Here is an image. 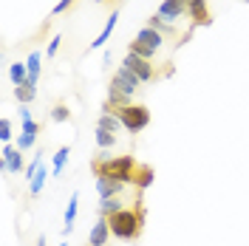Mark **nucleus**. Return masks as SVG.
Wrapping results in <instances>:
<instances>
[{"mask_svg":"<svg viewBox=\"0 0 249 246\" xmlns=\"http://www.w3.org/2000/svg\"><path fill=\"white\" fill-rule=\"evenodd\" d=\"M136 158L133 156H116V158H96L93 161V173L96 176H108V178H116L122 184H133V173H136Z\"/></svg>","mask_w":249,"mask_h":246,"instance_id":"obj_1","label":"nucleus"},{"mask_svg":"<svg viewBox=\"0 0 249 246\" xmlns=\"http://www.w3.org/2000/svg\"><path fill=\"white\" fill-rule=\"evenodd\" d=\"M108 224H110V235H116L119 241H136L142 232V210L124 207V210H119L108 218Z\"/></svg>","mask_w":249,"mask_h":246,"instance_id":"obj_2","label":"nucleus"},{"mask_svg":"<svg viewBox=\"0 0 249 246\" xmlns=\"http://www.w3.org/2000/svg\"><path fill=\"white\" fill-rule=\"evenodd\" d=\"M113 113L119 116L124 130H130V133H139V130H144L150 124V110L144 108V105H127V108H119V110H113Z\"/></svg>","mask_w":249,"mask_h":246,"instance_id":"obj_3","label":"nucleus"},{"mask_svg":"<svg viewBox=\"0 0 249 246\" xmlns=\"http://www.w3.org/2000/svg\"><path fill=\"white\" fill-rule=\"evenodd\" d=\"M26 161H23V150H17L12 144H3L0 150V170L3 173H26Z\"/></svg>","mask_w":249,"mask_h":246,"instance_id":"obj_4","label":"nucleus"},{"mask_svg":"<svg viewBox=\"0 0 249 246\" xmlns=\"http://www.w3.org/2000/svg\"><path fill=\"white\" fill-rule=\"evenodd\" d=\"M110 85H116L122 93H127V96H133L136 91H142V79L133 74V71H127L124 65H119L116 68V74L110 77Z\"/></svg>","mask_w":249,"mask_h":246,"instance_id":"obj_5","label":"nucleus"},{"mask_svg":"<svg viewBox=\"0 0 249 246\" xmlns=\"http://www.w3.org/2000/svg\"><path fill=\"white\" fill-rule=\"evenodd\" d=\"M122 65L127 68V71H133V74L142 79V85L156 79V68H153V62H150V60H142V57H136V54H127V57L122 60Z\"/></svg>","mask_w":249,"mask_h":246,"instance_id":"obj_6","label":"nucleus"},{"mask_svg":"<svg viewBox=\"0 0 249 246\" xmlns=\"http://www.w3.org/2000/svg\"><path fill=\"white\" fill-rule=\"evenodd\" d=\"M156 15L161 17V20H167V23L173 26L178 17L187 15V0H161L159 9H156Z\"/></svg>","mask_w":249,"mask_h":246,"instance_id":"obj_7","label":"nucleus"},{"mask_svg":"<svg viewBox=\"0 0 249 246\" xmlns=\"http://www.w3.org/2000/svg\"><path fill=\"white\" fill-rule=\"evenodd\" d=\"M43 130V124L34 122V119H29V122H23V127H20V139H17V150H31L34 147V141H37V133Z\"/></svg>","mask_w":249,"mask_h":246,"instance_id":"obj_8","label":"nucleus"},{"mask_svg":"<svg viewBox=\"0 0 249 246\" xmlns=\"http://www.w3.org/2000/svg\"><path fill=\"white\" fill-rule=\"evenodd\" d=\"M110 241V224L105 215H99V221L91 227V235H88V246H108Z\"/></svg>","mask_w":249,"mask_h":246,"instance_id":"obj_9","label":"nucleus"},{"mask_svg":"<svg viewBox=\"0 0 249 246\" xmlns=\"http://www.w3.org/2000/svg\"><path fill=\"white\" fill-rule=\"evenodd\" d=\"M187 15L193 17L196 26H207L210 23V6H207V0H187Z\"/></svg>","mask_w":249,"mask_h":246,"instance_id":"obj_10","label":"nucleus"},{"mask_svg":"<svg viewBox=\"0 0 249 246\" xmlns=\"http://www.w3.org/2000/svg\"><path fill=\"white\" fill-rule=\"evenodd\" d=\"M122 187H124V184H122V181H116V178L96 176V193H99V198H116Z\"/></svg>","mask_w":249,"mask_h":246,"instance_id":"obj_11","label":"nucleus"},{"mask_svg":"<svg viewBox=\"0 0 249 246\" xmlns=\"http://www.w3.org/2000/svg\"><path fill=\"white\" fill-rule=\"evenodd\" d=\"M133 40H139V43H144L147 48L159 51L161 43H164V34H161V31H156V29H150V26H144V29H139V34H136Z\"/></svg>","mask_w":249,"mask_h":246,"instance_id":"obj_12","label":"nucleus"},{"mask_svg":"<svg viewBox=\"0 0 249 246\" xmlns=\"http://www.w3.org/2000/svg\"><path fill=\"white\" fill-rule=\"evenodd\" d=\"M116 23H119V12H110V17H108V23H105V29L99 31V37L93 40L91 46V51H96V48H105V43H108V37H110V31L116 29Z\"/></svg>","mask_w":249,"mask_h":246,"instance_id":"obj_13","label":"nucleus"},{"mask_svg":"<svg viewBox=\"0 0 249 246\" xmlns=\"http://www.w3.org/2000/svg\"><path fill=\"white\" fill-rule=\"evenodd\" d=\"M9 79L15 82V88L26 85V82H29V65H26V62H12V65H9Z\"/></svg>","mask_w":249,"mask_h":246,"instance_id":"obj_14","label":"nucleus"},{"mask_svg":"<svg viewBox=\"0 0 249 246\" xmlns=\"http://www.w3.org/2000/svg\"><path fill=\"white\" fill-rule=\"evenodd\" d=\"M77 210H79V193H74V195L68 198V207H65V229H62V235H68V232L74 229V221H77Z\"/></svg>","mask_w":249,"mask_h":246,"instance_id":"obj_15","label":"nucleus"},{"mask_svg":"<svg viewBox=\"0 0 249 246\" xmlns=\"http://www.w3.org/2000/svg\"><path fill=\"white\" fill-rule=\"evenodd\" d=\"M153 167H147V164H142V167H136V173H133V187H139V190H147V187L153 184Z\"/></svg>","mask_w":249,"mask_h":246,"instance_id":"obj_16","label":"nucleus"},{"mask_svg":"<svg viewBox=\"0 0 249 246\" xmlns=\"http://www.w3.org/2000/svg\"><path fill=\"white\" fill-rule=\"evenodd\" d=\"M43 62V54L40 51H31L29 54V60H26V65H29V85H37V79H40V65Z\"/></svg>","mask_w":249,"mask_h":246,"instance_id":"obj_17","label":"nucleus"},{"mask_svg":"<svg viewBox=\"0 0 249 246\" xmlns=\"http://www.w3.org/2000/svg\"><path fill=\"white\" fill-rule=\"evenodd\" d=\"M46 178H48V170H46V164H40L37 176L29 181V195H40V193H43V184H46Z\"/></svg>","mask_w":249,"mask_h":246,"instance_id":"obj_18","label":"nucleus"},{"mask_svg":"<svg viewBox=\"0 0 249 246\" xmlns=\"http://www.w3.org/2000/svg\"><path fill=\"white\" fill-rule=\"evenodd\" d=\"M119 210H124V201H119V198H102L99 201V215L110 218L113 212H119Z\"/></svg>","mask_w":249,"mask_h":246,"instance_id":"obj_19","label":"nucleus"},{"mask_svg":"<svg viewBox=\"0 0 249 246\" xmlns=\"http://www.w3.org/2000/svg\"><path fill=\"white\" fill-rule=\"evenodd\" d=\"M147 26H150V29H156V31H161L164 37H176V26H170L167 20H161L159 15L150 17V20H147Z\"/></svg>","mask_w":249,"mask_h":246,"instance_id":"obj_20","label":"nucleus"},{"mask_svg":"<svg viewBox=\"0 0 249 246\" xmlns=\"http://www.w3.org/2000/svg\"><path fill=\"white\" fill-rule=\"evenodd\" d=\"M15 96H17V102H20V105H29L31 99L37 96V85H29V82H26V85L15 88Z\"/></svg>","mask_w":249,"mask_h":246,"instance_id":"obj_21","label":"nucleus"},{"mask_svg":"<svg viewBox=\"0 0 249 246\" xmlns=\"http://www.w3.org/2000/svg\"><path fill=\"white\" fill-rule=\"evenodd\" d=\"M127 54H136V57H142V60H153V48H147L144 43H139V40H133V43H127Z\"/></svg>","mask_w":249,"mask_h":246,"instance_id":"obj_22","label":"nucleus"},{"mask_svg":"<svg viewBox=\"0 0 249 246\" xmlns=\"http://www.w3.org/2000/svg\"><path fill=\"white\" fill-rule=\"evenodd\" d=\"M96 127H102V130H110V133H116V130L122 127V122H119V116H116V113H102Z\"/></svg>","mask_w":249,"mask_h":246,"instance_id":"obj_23","label":"nucleus"},{"mask_svg":"<svg viewBox=\"0 0 249 246\" xmlns=\"http://www.w3.org/2000/svg\"><path fill=\"white\" fill-rule=\"evenodd\" d=\"M68 156H71V147H68V144H65V147H60V150L54 153V170H51L54 176H60V173H62V167L68 164Z\"/></svg>","mask_w":249,"mask_h":246,"instance_id":"obj_24","label":"nucleus"},{"mask_svg":"<svg viewBox=\"0 0 249 246\" xmlns=\"http://www.w3.org/2000/svg\"><path fill=\"white\" fill-rule=\"evenodd\" d=\"M96 144H99L102 150H108V147H113V144H116V136H113L110 130H102V127H96Z\"/></svg>","mask_w":249,"mask_h":246,"instance_id":"obj_25","label":"nucleus"},{"mask_svg":"<svg viewBox=\"0 0 249 246\" xmlns=\"http://www.w3.org/2000/svg\"><path fill=\"white\" fill-rule=\"evenodd\" d=\"M51 119H54V122H68V119H71L68 105H65V102H57V105L51 108Z\"/></svg>","mask_w":249,"mask_h":246,"instance_id":"obj_26","label":"nucleus"},{"mask_svg":"<svg viewBox=\"0 0 249 246\" xmlns=\"http://www.w3.org/2000/svg\"><path fill=\"white\" fill-rule=\"evenodd\" d=\"M0 141H3V144H9V141H12V122H9L6 116L0 119Z\"/></svg>","mask_w":249,"mask_h":246,"instance_id":"obj_27","label":"nucleus"},{"mask_svg":"<svg viewBox=\"0 0 249 246\" xmlns=\"http://www.w3.org/2000/svg\"><path fill=\"white\" fill-rule=\"evenodd\" d=\"M74 3H77V0H60V3L51 9V15L60 17V15H65V12H71V9H74Z\"/></svg>","mask_w":249,"mask_h":246,"instance_id":"obj_28","label":"nucleus"},{"mask_svg":"<svg viewBox=\"0 0 249 246\" xmlns=\"http://www.w3.org/2000/svg\"><path fill=\"white\" fill-rule=\"evenodd\" d=\"M60 46H62V37H60V34H57V37H51V43H48V48H46V57H57Z\"/></svg>","mask_w":249,"mask_h":246,"instance_id":"obj_29","label":"nucleus"},{"mask_svg":"<svg viewBox=\"0 0 249 246\" xmlns=\"http://www.w3.org/2000/svg\"><path fill=\"white\" fill-rule=\"evenodd\" d=\"M20 119H23V122H29V119H31V110H29V105H20Z\"/></svg>","mask_w":249,"mask_h":246,"instance_id":"obj_30","label":"nucleus"},{"mask_svg":"<svg viewBox=\"0 0 249 246\" xmlns=\"http://www.w3.org/2000/svg\"><path fill=\"white\" fill-rule=\"evenodd\" d=\"M37 246H46V238H43V235H40V238H37Z\"/></svg>","mask_w":249,"mask_h":246,"instance_id":"obj_31","label":"nucleus"},{"mask_svg":"<svg viewBox=\"0 0 249 246\" xmlns=\"http://www.w3.org/2000/svg\"><path fill=\"white\" fill-rule=\"evenodd\" d=\"M96 3H105V0H96Z\"/></svg>","mask_w":249,"mask_h":246,"instance_id":"obj_32","label":"nucleus"},{"mask_svg":"<svg viewBox=\"0 0 249 246\" xmlns=\"http://www.w3.org/2000/svg\"><path fill=\"white\" fill-rule=\"evenodd\" d=\"M62 246H68V244H62Z\"/></svg>","mask_w":249,"mask_h":246,"instance_id":"obj_33","label":"nucleus"}]
</instances>
